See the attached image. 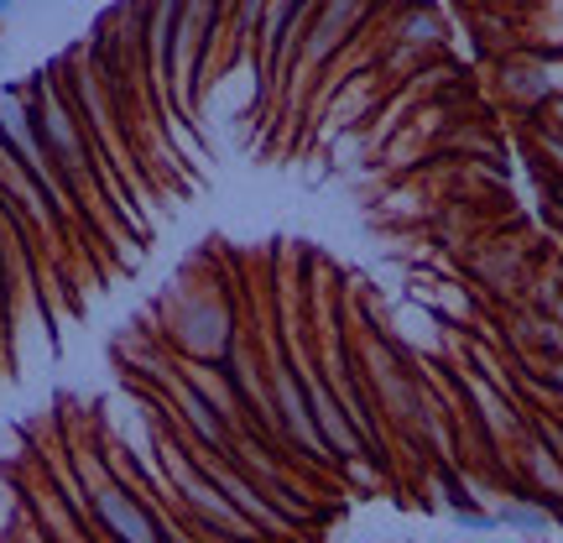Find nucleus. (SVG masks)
<instances>
[{
    "label": "nucleus",
    "mask_w": 563,
    "mask_h": 543,
    "mask_svg": "<svg viewBox=\"0 0 563 543\" xmlns=\"http://www.w3.org/2000/svg\"><path fill=\"white\" fill-rule=\"evenodd\" d=\"M0 543H47V533H42L37 523H21V518H16V523H11V533H5Z\"/></svg>",
    "instance_id": "nucleus-3"
},
{
    "label": "nucleus",
    "mask_w": 563,
    "mask_h": 543,
    "mask_svg": "<svg viewBox=\"0 0 563 543\" xmlns=\"http://www.w3.org/2000/svg\"><path fill=\"white\" fill-rule=\"evenodd\" d=\"M74 481L84 491V523L100 543H173L178 523H162L157 502H146L136 486L121 481L115 465L104 470L100 455H79Z\"/></svg>",
    "instance_id": "nucleus-1"
},
{
    "label": "nucleus",
    "mask_w": 563,
    "mask_h": 543,
    "mask_svg": "<svg viewBox=\"0 0 563 543\" xmlns=\"http://www.w3.org/2000/svg\"><path fill=\"white\" fill-rule=\"evenodd\" d=\"M11 11H16V6H11V0H0V17H11Z\"/></svg>",
    "instance_id": "nucleus-4"
},
{
    "label": "nucleus",
    "mask_w": 563,
    "mask_h": 543,
    "mask_svg": "<svg viewBox=\"0 0 563 543\" xmlns=\"http://www.w3.org/2000/svg\"><path fill=\"white\" fill-rule=\"evenodd\" d=\"M553 518H559V507H548L543 497H517V502L496 507V528H511V533H548L553 528Z\"/></svg>",
    "instance_id": "nucleus-2"
}]
</instances>
